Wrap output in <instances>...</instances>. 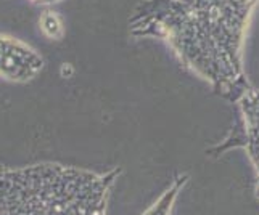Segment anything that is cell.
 Instances as JSON below:
<instances>
[{
  "instance_id": "cell-1",
  "label": "cell",
  "mask_w": 259,
  "mask_h": 215,
  "mask_svg": "<svg viewBox=\"0 0 259 215\" xmlns=\"http://www.w3.org/2000/svg\"><path fill=\"white\" fill-rule=\"evenodd\" d=\"M259 0H140L129 16L134 39L158 40L185 71L237 103L253 85L246 42Z\"/></svg>"
},
{
  "instance_id": "cell-2",
  "label": "cell",
  "mask_w": 259,
  "mask_h": 215,
  "mask_svg": "<svg viewBox=\"0 0 259 215\" xmlns=\"http://www.w3.org/2000/svg\"><path fill=\"white\" fill-rule=\"evenodd\" d=\"M119 167L97 172L60 163L0 164V215H106Z\"/></svg>"
},
{
  "instance_id": "cell-3",
  "label": "cell",
  "mask_w": 259,
  "mask_h": 215,
  "mask_svg": "<svg viewBox=\"0 0 259 215\" xmlns=\"http://www.w3.org/2000/svg\"><path fill=\"white\" fill-rule=\"evenodd\" d=\"M40 53L13 35L0 32V79L13 84H26L44 69Z\"/></svg>"
},
{
  "instance_id": "cell-4",
  "label": "cell",
  "mask_w": 259,
  "mask_h": 215,
  "mask_svg": "<svg viewBox=\"0 0 259 215\" xmlns=\"http://www.w3.org/2000/svg\"><path fill=\"white\" fill-rule=\"evenodd\" d=\"M235 104L242 127V146L253 170L254 194L259 201V88L251 87Z\"/></svg>"
},
{
  "instance_id": "cell-5",
  "label": "cell",
  "mask_w": 259,
  "mask_h": 215,
  "mask_svg": "<svg viewBox=\"0 0 259 215\" xmlns=\"http://www.w3.org/2000/svg\"><path fill=\"white\" fill-rule=\"evenodd\" d=\"M187 182H189V175L179 174L172 180V183L163 191V194L142 215H171L176 201L179 199V194H181L182 188L187 185Z\"/></svg>"
},
{
  "instance_id": "cell-6",
  "label": "cell",
  "mask_w": 259,
  "mask_h": 215,
  "mask_svg": "<svg viewBox=\"0 0 259 215\" xmlns=\"http://www.w3.org/2000/svg\"><path fill=\"white\" fill-rule=\"evenodd\" d=\"M39 29L42 32L44 37H47L49 40H61L65 37V21L61 15L52 8L44 10L39 16Z\"/></svg>"
},
{
  "instance_id": "cell-7",
  "label": "cell",
  "mask_w": 259,
  "mask_h": 215,
  "mask_svg": "<svg viewBox=\"0 0 259 215\" xmlns=\"http://www.w3.org/2000/svg\"><path fill=\"white\" fill-rule=\"evenodd\" d=\"M31 4L34 5H42V7H52V5H57L60 4L61 0H29Z\"/></svg>"
}]
</instances>
